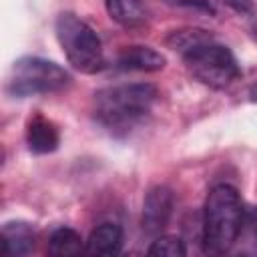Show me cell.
Returning <instances> with one entry per match:
<instances>
[{
  "label": "cell",
  "mask_w": 257,
  "mask_h": 257,
  "mask_svg": "<svg viewBox=\"0 0 257 257\" xmlns=\"http://www.w3.org/2000/svg\"><path fill=\"white\" fill-rule=\"evenodd\" d=\"M157 86L151 82H126L106 86L94 92V120L110 135H128L141 124L157 102Z\"/></svg>",
  "instance_id": "6da1fadb"
},
{
  "label": "cell",
  "mask_w": 257,
  "mask_h": 257,
  "mask_svg": "<svg viewBox=\"0 0 257 257\" xmlns=\"http://www.w3.org/2000/svg\"><path fill=\"white\" fill-rule=\"evenodd\" d=\"M243 205L235 187L215 185L205 201L203 211V247L207 253H225L237 241L243 229Z\"/></svg>",
  "instance_id": "7a4b0ae2"
},
{
  "label": "cell",
  "mask_w": 257,
  "mask_h": 257,
  "mask_svg": "<svg viewBox=\"0 0 257 257\" xmlns=\"http://www.w3.org/2000/svg\"><path fill=\"white\" fill-rule=\"evenodd\" d=\"M54 30L58 44L72 68L84 74H94L104 66L100 38L82 18L72 12H60Z\"/></svg>",
  "instance_id": "3957f363"
},
{
  "label": "cell",
  "mask_w": 257,
  "mask_h": 257,
  "mask_svg": "<svg viewBox=\"0 0 257 257\" xmlns=\"http://www.w3.org/2000/svg\"><path fill=\"white\" fill-rule=\"evenodd\" d=\"M181 54L191 76L209 88H227L241 74V68L233 52L225 44L215 42L211 34L199 40L197 44L189 46Z\"/></svg>",
  "instance_id": "277c9868"
},
{
  "label": "cell",
  "mask_w": 257,
  "mask_h": 257,
  "mask_svg": "<svg viewBox=\"0 0 257 257\" xmlns=\"http://www.w3.org/2000/svg\"><path fill=\"white\" fill-rule=\"evenodd\" d=\"M68 84L70 74L60 64L40 56H22L12 64L6 80V94L12 98H28L58 92Z\"/></svg>",
  "instance_id": "5b68a950"
},
{
  "label": "cell",
  "mask_w": 257,
  "mask_h": 257,
  "mask_svg": "<svg viewBox=\"0 0 257 257\" xmlns=\"http://www.w3.org/2000/svg\"><path fill=\"white\" fill-rule=\"evenodd\" d=\"M173 203L175 197L167 185H155L147 191L143 201V217H141V225L147 235H159L167 227L173 215Z\"/></svg>",
  "instance_id": "8992f818"
},
{
  "label": "cell",
  "mask_w": 257,
  "mask_h": 257,
  "mask_svg": "<svg viewBox=\"0 0 257 257\" xmlns=\"http://www.w3.org/2000/svg\"><path fill=\"white\" fill-rule=\"evenodd\" d=\"M116 68L120 70H137V72H157L165 66V56L151 48V46H143V44H133V46H124L120 48V52L116 54Z\"/></svg>",
  "instance_id": "52a82bcc"
},
{
  "label": "cell",
  "mask_w": 257,
  "mask_h": 257,
  "mask_svg": "<svg viewBox=\"0 0 257 257\" xmlns=\"http://www.w3.org/2000/svg\"><path fill=\"white\" fill-rule=\"evenodd\" d=\"M26 145L34 155L54 153L60 145L58 126L50 118L42 114H34L26 124Z\"/></svg>",
  "instance_id": "ba28073f"
},
{
  "label": "cell",
  "mask_w": 257,
  "mask_h": 257,
  "mask_svg": "<svg viewBox=\"0 0 257 257\" xmlns=\"http://www.w3.org/2000/svg\"><path fill=\"white\" fill-rule=\"evenodd\" d=\"M36 233L26 221H8L2 225L0 243L4 255H28L34 249Z\"/></svg>",
  "instance_id": "9c48e42d"
},
{
  "label": "cell",
  "mask_w": 257,
  "mask_h": 257,
  "mask_svg": "<svg viewBox=\"0 0 257 257\" xmlns=\"http://www.w3.org/2000/svg\"><path fill=\"white\" fill-rule=\"evenodd\" d=\"M122 249V229L116 223H100L92 229L84 251L88 255H116Z\"/></svg>",
  "instance_id": "30bf717a"
},
{
  "label": "cell",
  "mask_w": 257,
  "mask_h": 257,
  "mask_svg": "<svg viewBox=\"0 0 257 257\" xmlns=\"http://www.w3.org/2000/svg\"><path fill=\"white\" fill-rule=\"evenodd\" d=\"M110 20L122 28H139L147 22V8L143 0H104Z\"/></svg>",
  "instance_id": "8fae6325"
},
{
  "label": "cell",
  "mask_w": 257,
  "mask_h": 257,
  "mask_svg": "<svg viewBox=\"0 0 257 257\" xmlns=\"http://www.w3.org/2000/svg\"><path fill=\"white\" fill-rule=\"evenodd\" d=\"M80 251H82V237L70 227L56 229L48 239L50 255H76Z\"/></svg>",
  "instance_id": "7c38bea8"
},
{
  "label": "cell",
  "mask_w": 257,
  "mask_h": 257,
  "mask_svg": "<svg viewBox=\"0 0 257 257\" xmlns=\"http://www.w3.org/2000/svg\"><path fill=\"white\" fill-rule=\"evenodd\" d=\"M147 253L153 255V257H185L187 249H185V243H183L181 237H177V235H161L151 243Z\"/></svg>",
  "instance_id": "4fadbf2b"
},
{
  "label": "cell",
  "mask_w": 257,
  "mask_h": 257,
  "mask_svg": "<svg viewBox=\"0 0 257 257\" xmlns=\"http://www.w3.org/2000/svg\"><path fill=\"white\" fill-rule=\"evenodd\" d=\"M227 8H231L237 14H253L255 10V0H215Z\"/></svg>",
  "instance_id": "5bb4252c"
},
{
  "label": "cell",
  "mask_w": 257,
  "mask_h": 257,
  "mask_svg": "<svg viewBox=\"0 0 257 257\" xmlns=\"http://www.w3.org/2000/svg\"><path fill=\"white\" fill-rule=\"evenodd\" d=\"M251 98L253 100H257V80L253 82V86H251Z\"/></svg>",
  "instance_id": "9a60e30c"
}]
</instances>
